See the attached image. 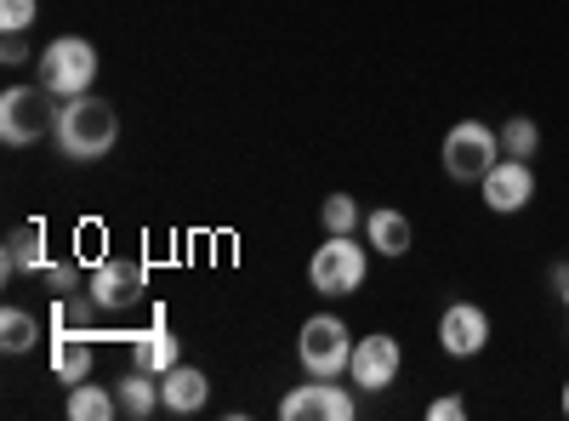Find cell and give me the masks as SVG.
I'll return each instance as SVG.
<instances>
[{"instance_id": "cell-1", "label": "cell", "mask_w": 569, "mask_h": 421, "mask_svg": "<svg viewBox=\"0 0 569 421\" xmlns=\"http://www.w3.org/2000/svg\"><path fill=\"white\" fill-rule=\"evenodd\" d=\"M52 143L63 160H103L114 154L120 143V114L109 98H98V91H80V98H58V114H52Z\"/></svg>"}, {"instance_id": "cell-2", "label": "cell", "mask_w": 569, "mask_h": 421, "mask_svg": "<svg viewBox=\"0 0 569 421\" xmlns=\"http://www.w3.org/2000/svg\"><path fill=\"white\" fill-rule=\"evenodd\" d=\"M370 279V245H359L353 233H325V245H313L308 257V285L330 302H342L353 291H365Z\"/></svg>"}, {"instance_id": "cell-3", "label": "cell", "mask_w": 569, "mask_h": 421, "mask_svg": "<svg viewBox=\"0 0 569 421\" xmlns=\"http://www.w3.org/2000/svg\"><path fill=\"white\" fill-rule=\"evenodd\" d=\"M34 80L52 91V98H80V91H91V80H98V46L80 40V34L46 40L40 58H34Z\"/></svg>"}, {"instance_id": "cell-4", "label": "cell", "mask_w": 569, "mask_h": 421, "mask_svg": "<svg viewBox=\"0 0 569 421\" xmlns=\"http://www.w3.org/2000/svg\"><path fill=\"white\" fill-rule=\"evenodd\" d=\"M52 114H58V98L40 80L34 86H7L0 91V143L34 149L40 137H52Z\"/></svg>"}, {"instance_id": "cell-5", "label": "cell", "mask_w": 569, "mask_h": 421, "mask_svg": "<svg viewBox=\"0 0 569 421\" xmlns=\"http://www.w3.org/2000/svg\"><path fill=\"white\" fill-rule=\"evenodd\" d=\"M496 160H501V131L485 120H456L439 143V166L450 182H485Z\"/></svg>"}, {"instance_id": "cell-6", "label": "cell", "mask_w": 569, "mask_h": 421, "mask_svg": "<svg viewBox=\"0 0 569 421\" xmlns=\"http://www.w3.org/2000/svg\"><path fill=\"white\" fill-rule=\"evenodd\" d=\"M297 359L308 377H348L353 364V331L337 313H308L302 337H297Z\"/></svg>"}, {"instance_id": "cell-7", "label": "cell", "mask_w": 569, "mask_h": 421, "mask_svg": "<svg viewBox=\"0 0 569 421\" xmlns=\"http://www.w3.org/2000/svg\"><path fill=\"white\" fill-rule=\"evenodd\" d=\"M399 370H405V342H399V337L370 331V337L353 342V364H348L353 388H365V393H388V388L399 382Z\"/></svg>"}, {"instance_id": "cell-8", "label": "cell", "mask_w": 569, "mask_h": 421, "mask_svg": "<svg viewBox=\"0 0 569 421\" xmlns=\"http://www.w3.org/2000/svg\"><path fill=\"white\" fill-rule=\"evenodd\" d=\"M353 393L337 382V377H313L302 388H291L279 399V415L284 421H353Z\"/></svg>"}, {"instance_id": "cell-9", "label": "cell", "mask_w": 569, "mask_h": 421, "mask_svg": "<svg viewBox=\"0 0 569 421\" xmlns=\"http://www.w3.org/2000/svg\"><path fill=\"white\" fill-rule=\"evenodd\" d=\"M479 194H485V206H490L496 217H518V211H525V206L536 200V166H530V160L501 154V160L485 171Z\"/></svg>"}, {"instance_id": "cell-10", "label": "cell", "mask_w": 569, "mask_h": 421, "mask_svg": "<svg viewBox=\"0 0 569 421\" xmlns=\"http://www.w3.org/2000/svg\"><path fill=\"white\" fill-rule=\"evenodd\" d=\"M142 285H149V268L126 262V257H103L86 279V291L103 302V313H126L131 302H142Z\"/></svg>"}, {"instance_id": "cell-11", "label": "cell", "mask_w": 569, "mask_h": 421, "mask_svg": "<svg viewBox=\"0 0 569 421\" xmlns=\"http://www.w3.org/2000/svg\"><path fill=\"white\" fill-rule=\"evenodd\" d=\"M439 348L450 359H479L490 348V313L479 302H450L439 313Z\"/></svg>"}, {"instance_id": "cell-12", "label": "cell", "mask_w": 569, "mask_h": 421, "mask_svg": "<svg viewBox=\"0 0 569 421\" xmlns=\"http://www.w3.org/2000/svg\"><path fill=\"white\" fill-rule=\"evenodd\" d=\"M126 348H131V364L154 370V377H166L171 364H182V348L171 337L166 313H154V324H142V331H126Z\"/></svg>"}, {"instance_id": "cell-13", "label": "cell", "mask_w": 569, "mask_h": 421, "mask_svg": "<svg viewBox=\"0 0 569 421\" xmlns=\"http://www.w3.org/2000/svg\"><path fill=\"white\" fill-rule=\"evenodd\" d=\"M206 399H211V377L200 364H171L160 377V404L171 415H194V410H206Z\"/></svg>"}, {"instance_id": "cell-14", "label": "cell", "mask_w": 569, "mask_h": 421, "mask_svg": "<svg viewBox=\"0 0 569 421\" xmlns=\"http://www.w3.org/2000/svg\"><path fill=\"white\" fill-rule=\"evenodd\" d=\"M46 268V222H18L7 233V245H0V273L18 279V273H34L40 279Z\"/></svg>"}, {"instance_id": "cell-15", "label": "cell", "mask_w": 569, "mask_h": 421, "mask_svg": "<svg viewBox=\"0 0 569 421\" xmlns=\"http://www.w3.org/2000/svg\"><path fill=\"white\" fill-rule=\"evenodd\" d=\"M365 245H370L376 257H405V251L416 245V228H410L405 211L376 206V211H365Z\"/></svg>"}, {"instance_id": "cell-16", "label": "cell", "mask_w": 569, "mask_h": 421, "mask_svg": "<svg viewBox=\"0 0 569 421\" xmlns=\"http://www.w3.org/2000/svg\"><path fill=\"white\" fill-rule=\"evenodd\" d=\"M91 364H98V353H91V331H58L52 337V377L63 388L91 382Z\"/></svg>"}, {"instance_id": "cell-17", "label": "cell", "mask_w": 569, "mask_h": 421, "mask_svg": "<svg viewBox=\"0 0 569 421\" xmlns=\"http://www.w3.org/2000/svg\"><path fill=\"white\" fill-rule=\"evenodd\" d=\"M114 399H120V415H131V421H149L154 410H166L160 404V377L142 370V364H131L126 377L114 382Z\"/></svg>"}, {"instance_id": "cell-18", "label": "cell", "mask_w": 569, "mask_h": 421, "mask_svg": "<svg viewBox=\"0 0 569 421\" xmlns=\"http://www.w3.org/2000/svg\"><path fill=\"white\" fill-rule=\"evenodd\" d=\"M63 410H69V421H114V415H120V399H114V388H98V382H74Z\"/></svg>"}, {"instance_id": "cell-19", "label": "cell", "mask_w": 569, "mask_h": 421, "mask_svg": "<svg viewBox=\"0 0 569 421\" xmlns=\"http://www.w3.org/2000/svg\"><path fill=\"white\" fill-rule=\"evenodd\" d=\"M496 131H501V154H512V160H536L541 154V126L530 114H507Z\"/></svg>"}, {"instance_id": "cell-20", "label": "cell", "mask_w": 569, "mask_h": 421, "mask_svg": "<svg viewBox=\"0 0 569 421\" xmlns=\"http://www.w3.org/2000/svg\"><path fill=\"white\" fill-rule=\"evenodd\" d=\"M40 342V319L29 308H0V348L7 353H29Z\"/></svg>"}, {"instance_id": "cell-21", "label": "cell", "mask_w": 569, "mask_h": 421, "mask_svg": "<svg viewBox=\"0 0 569 421\" xmlns=\"http://www.w3.org/2000/svg\"><path fill=\"white\" fill-rule=\"evenodd\" d=\"M319 222H325V233H359L365 228V206L353 194H325Z\"/></svg>"}, {"instance_id": "cell-22", "label": "cell", "mask_w": 569, "mask_h": 421, "mask_svg": "<svg viewBox=\"0 0 569 421\" xmlns=\"http://www.w3.org/2000/svg\"><path fill=\"white\" fill-rule=\"evenodd\" d=\"M40 285L52 291V302H58V297H74V291H80V262H46V268H40Z\"/></svg>"}, {"instance_id": "cell-23", "label": "cell", "mask_w": 569, "mask_h": 421, "mask_svg": "<svg viewBox=\"0 0 569 421\" xmlns=\"http://www.w3.org/2000/svg\"><path fill=\"white\" fill-rule=\"evenodd\" d=\"M109 251H103V222H86V228H74V262H86V268H98Z\"/></svg>"}, {"instance_id": "cell-24", "label": "cell", "mask_w": 569, "mask_h": 421, "mask_svg": "<svg viewBox=\"0 0 569 421\" xmlns=\"http://www.w3.org/2000/svg\"><path fill=\"white\" fill-rule=\"evenodd\" d=\"M34 18H40V0H0V29L7 34H23Z\"/></svg>"}, {"instance_id": "cell-25", "label": "cell", "mask_w": 569, "mask_h": 421, "mask_svg": "<svg viewBox=\"0 0 569 421\" xmlns=\"http://www.w3.org/2000/svg\"><path fill=\"white\" fill-rule=\"evenodd\" d=\"M467 415V399L461 393H439L433 404H427V421H461Z\"/></svg>"}, {"instance_id": "cell-26", "label": "cell", "mask_w": 569, "mask_h": 421, "mask_svg": "<svg viewBox=\"0 0 569 421\" xmlns=\"http://www.w3.org/2000/svg\"><path fill=\"white\" fill-rule=\"evenodd\" d=\"M0 63H7V69H23V63H29L23 34H7V40H0Z\"/></svg>"}, {"instance_id": "cell-27", "label": "cell", "mask_w": 569, "mask_h": 421, "mask_svg": "<svg viewBox=\"0 0 569 421\" xmlns=\"http://www.w3.org/2000/svg\"><path fill=\"white\" fill-rule=\"evenodd\" d=\"M547 279H552V291H558V302L569 308V262H552V273H547Z\"/></svg>"}, {"instance_id": "cell-28", "label": "cell", "mask_w": 569, "mask_h": 421, "mask_svg": "<svg viewBox=\"0 0 569 421\" xmlns=\"http://www.w3.org/2000/svg\"><path fill=\"white\" fill-rule=\"evenodd\" d=\"M558 404H563V415H569V382H563V393H558Z\"/></svg>"}]
</instances>
